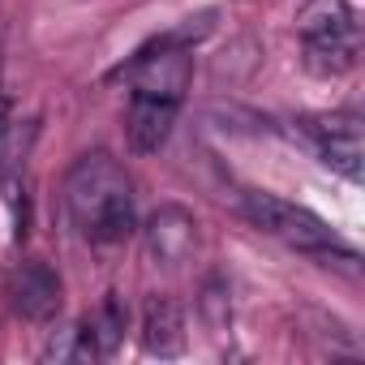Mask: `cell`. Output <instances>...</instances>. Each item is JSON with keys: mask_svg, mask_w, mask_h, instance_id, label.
Wrapping results in <instances>:
<instances>
[{"mask_svg": "<svg viewBox=\"0 0 365 365\" xmlns=\"http://www.w3.org/2000/svg\"><path fill=\"white\" fill-rule=\"evenodd\" d=\"M9 297H14V309L26 322H52L61 314V305H65V284H61V275L48 262L31 258V262H22L14 271Z\"/></svg>", "mask_w": 365, "mask_h": 365, "instance_id": "6", "label": "cell"}, {"mask_svg": "<svg viewBox=\"0 0 365 365\" xmlns=\"http://www.w3.org/2000/svg\"><path fill=\"white\" fill-rule=\"evenodd\" d=\"M297 133L314 146V155L335 168L348 180H361V159H365V142H361V116L356 112H331V116H301Z\"/></svg>", "mask_w": 365, "mask_h": 365, "instance_id": "4", "label": "cell"}, {"mask_svg": "<svg viewBox=\"0 0 365 365\" xmlns=\"http://www.w3.org/2000/svg\"><path fill=\"white\" fill-rule=\"evenodd\" d=\"M86 327H91V335L99 344V356H112L116 344H120V335H125V305L116 297H108L95 314H86Z\"/></svg>", "mask_w": 365, "mask_h": 365, "instance_id": "11", "label": "cell"}, {"mask_svg": "<svg viewBox=\"0 0 365 365\" xmlns=\"http://www.w3.org/2000/svg\"><path fill=\"white\" fill-rule=\"evenodd\" d=\"M26 150H31V125H22L14 116V108L0 99V185L9 190V198L18 194V176L26 168Z\"/></svg>", "mask_w": 365, "mask_h": 365, "instance_id": "9", "label": "cell"}, {"mask_svg": "<svg viewBox=\"0 0 365 365\" xmlns=\"http://www.w3.org/2000/svg\"><path fill=\"white\" fill-rule=\"evenodd\" d=\"M176 112H180V103L150 99V95H129V108H125V142H129V150L133 155H155L172 138Z\"/></svg>", "mask_w": 365, "mask_h": 365, "instance_id": "7", "label": "cell"}, {"mask_svg": "<svg viewBox=\"0 0 365 365\" xmlns=\"http://www.w3.org/2000/svg\"><path fill=\"white\" fill-rule=\"evenodd\" d=\"M202 314H207V322H211L215 331H220V327H228V288H224V279H211V284H207Z\"/></svg>", "mask_w": 365, "mask_h": 365, "instance_id": "12", "label": "cell"}, {"mask_svg": "<svg viewBox=\"0 0 365 365\" xmlns=\"http://www.w3.org/2000/svg\"><path fill=\"white\" fill-rule=\"evenodd\" d=\"M0 69H5V31H0Z\"/></svg>", "mask_w": 365, "mask_h": 365, "instance_id": "13", "label": "cell"}, {"mask_svg": "<svg viewBox=\"0 0 365 365\" xmlns=\"http://www.w3.org/2000/svg\"><path fill=\"white\" fill-rule=\"evenodd\" d=\"M297 35L309 73L339 78L356 65V14L348 0H305L297 14Z\"/></svg>", "mask_w": 365, "mask_h": 365, "instance_id": "2", "label": "cell"}, {"mask_svg": "<svg viewBox=\"0 0 365 365\" xmlns=\"http://www.w3.org/2000/svg\"><path fill=\"white\" fill-rule=\"evenodd\" d=\"M142 348L163 361L185 352V314L172 297H150L142 305Z\"/></svg>", "mask_w": 365, "mask_h": 365, "instance_id": "8", "label": "cell"}, {"mask_svg": "<svg viewBox=\"0 0 365 365\" xmlns=\"http://www.w3.org/2000/svg\"><path fill=\"white\" fill-rule=\"evenodd\" d=\"M241 215H245L262 237H275L279 245H288V250H297V254H309V258H318V254H327L331 245H339L335 228H331L322 215H314V211L301 207V202L262 194V190H245V194H241Z\"/></svg>", "mask_w": 365, "mask_h": 365, "instance_id": "3", "label": "cell"}, {"mask_svg": "<svg viewBox=\"0 0 365 365\" xmlns=\"http://www.w3.org/2000/svg\"><path fill=\"white\" fill-rule=\"evenodd\" d=\"M146 254L159 262V267H180V262H190L198 254V241H202V224L190 207H180V202H163L146 228Z\"/></svg>", "mask_w": 365, "mask_h": 365, "instance_id": "5", "label": "cell"}, {"mask_svg": "<svg viewBox=\"0 0 365 365\" xmlns=\"http://www.w3.org/2000/svg\"><path fill=\"white\" fill-rule=\"evenodd\" d=\"M43 361H103V356H99V344H95V335H91V327H86V318H82L78 327L52 335V344L43 348Z\"/></svg>", "mask_w": 365, "mask_h": 365, "instance_id": "10", "label": "cell"}, {"mask_svg": "<svg viewBox=\"0 0 365 365\" xmlns=\"http://www.w3.org/2000/svg\"><path fill=\"white\" fill-rule=\"evenodd\" d=\"M65 211L86 245H120L138 228L133 180L108 150H91L65 176Z\"/></svg>", "mask_w": 365, "mask_h": 365, "instance_id": "1", "label": "cell"}]
</instances>
